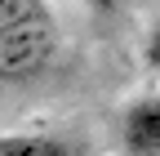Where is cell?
<instances>
[{"instance_id":"3","label":"cell","mask_w":160,"mask_h":156,"mask_svg":"<svg viewBox=\"0 0 160 156\" xmlns=\"http://www.w3.org/2000/svg\"><path fill=\"white\" fill-rule=\"evenodd\" d=\"M0 156H76V147L49 129H9L0 138Z\"/></svg>"},{"instance_id":"5","label":"cell","mask_w":160,"mask_h":156,"mask_svg":"<svg viewBox=\"0 0 160 156\" xmlns=\"http://www.w3.org/2000/svg\"><path fill=\"white\" fill-rule=\"evenodd\" d=\"M85 9H93V13H116V0H85Z\"/></svg>"},{"instance_id":"2","label":"cell","mask_w":160,"mask_h":156,"mask_svg":"<svg viewBox=\"0 0 160 156\" xmlns=\"http://www.w3.org/2000/svg\"><path fill=\"white\" fill-rule=\"evenodd\" d=\"M120 147L129 156H160V94H138L125 103Z\"/></svg>"},{"instance_id":"4","label":"cell","mask_w":160,"mask_h":156,"mask_svg":"<svg viewBox=\"0 0 160 156\" xmlns=\"http://www.w3.org/2000/svg\"><path fill=\"white\" fill-rule=\"evenodd\" d=\"M142 63H147V71L160 76V13L151 18L147 31H142Z\"/></svg>"},{"instance_id":"1","label":"cell","mask_w":160,"mask_h":156,"mask_svg":"<svg viewBox=\"0 0 160 156\" xmlns=\"http://www.w3.org/2000/svg\"><path fill=\"white\" fill-rule=\"evenodd\" d=\"M58 58V23L45 0H0V81L27 85Z\"/></svg>"}]
</instances>
